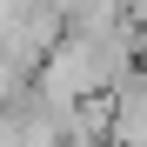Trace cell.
<instances>
[{
  "label": "cell",
  "mask_w": 147,
  "mask_h": 147,
  "mask_svg": "<svg viewBox=\"0 0 147 147\" xmlns=\"http://www.w3.org/2000/svg\"><path fill=\"white\" fill-rule=\"evenodd\" d=\"M107 147H147V60L107 94Z\"/></svg>",
  "instance_id": "6da1fadb"
}]
</instances>
